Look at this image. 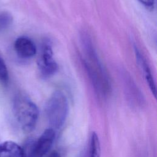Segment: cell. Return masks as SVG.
Segmentation results:
<instances>
[{
	"label": "cell",
	"mask_w": 157,
	"mask_h": 157,
	"mask_svg": "<svg viewBox=\"0 0 157 157\" xmlns=\"http://www.w3.org/2000/svg\"><path fill=\"white\" fill-rule=\"evenodd\" d=\"M80 40L82 62L86 72L97 94L101 98H107L112 90L107 72L98 55L89 34L83 32Z\"/></svg>",
	"instance_id": "obj_1"
},
{
	"label": "cell",
	"mask_w": 157,
	"mask_h": 157,
	"mask_svg": "<svg viewBox=\"0 0 157 157\" xmlns=\"http://www.w3.org/2000/svg\"><path fill=\"white\" fill-rule=\"evenodd\" d=\"M12 109L20 128L26 132L32 131L36 126L39 115L36 105L28 96L20 94L14 98Z\"/></svg>",
	"instance_id": "obj_2"
},
{
	"label": "cell",
	"mask_w": 157,
	"mask_h": 157,
	"mask_svg": "<svg viewBox=\"0 0 157 157\" xmlns=\"http://www.w3.org/2000/svg\"><path fill=\"white\" fill-rule=\"evenodd\" d=\"M45 112L52 128L58 129L63 125L67 115L68 102L62 91L58 90L53 93L45 104Z\"/></svg>",
	"instance_id": "obj_3"
},
{
	"label": "cell",
	"mask_w": 157,
	"mask_h": 157,
	"mask_svg": "<svg viewBox=\"0 0 157 157\" xmlns=\"http://www.w3.org/2000/svg\"><path fill=\"white\" fill-rule=\"evenodd\" d=\"M55 137L54 130L48 128L43 132L37 140H29L23 147L25 157L45 156L53 144Z\"/></svg>",
	"instance_id": "obj_4"
},
{
	"label": "cell",
	"mask_w": 157,
	"mask_h": 157,
	"mask_svg": "<svg viewBox=\"0 0 157 157\" xmlns=\"http://www.w3.org/2000/svg\"><path fill=\"white\" fill-rule=\"evenodd\" d=\"M37 67L40 76L44 78L52 77L58 71V66L53 58L52 44L48 39L44 40L41 45Z\"/></svg>",
	"instance_id": "obj_5"
},
{
	"label": "cell",
	"mask_w": 157,
	"mask_h": 157,
	"mask_svg": "<svg viewBox=\"0 0 157 157\" xmlns=\"http://www.w3.org/2000/svg\"><path fill=\"white\" fill-rule=\"evenodd\" d=\"M14 48L17 54L24 59L33 57L37 52V48L34 42L26 36L19 37L15 40Z\"/></svg>",
	"instance_id": "obj_6"
},
{
	"label": "cell",
	"mask_w": 157,
	"mask_h": 157,
	"mask_svg": "<svg viewBox=\"0 0 157 157\" xmlns=\"http://www.w3.org/2000/svg\"><path fill=\"white\" fill-rule=\"evenodd\" d=\"M134 52L137 65L141 70L152 94L155 97H156V84L149 65L145 58L142 55L140 51L136 45L134 46Z\"/></svg>",
	"instance_id": "obj_7"
},
{
	"label": "cell",
	"mask_w": 157,
	"mask_h": 157,
	"mask_svg": "<svg viewBox=\"0 0 157 157\" xmlns=\"http://www.w3.org/2000/svg\"><path fill=\"white\" fill-rule=\"evenodd\" d=\"M0 157H25L23 147L11 140L0 144Z\"/></svg>",
	"instance_id": "obj_8"
},
{
	"label": "cell",
	"mask_w": 157,
	"mask_h": 157,
	"mask_svg": "<svg viewBox=\"0 0 157 157\" xmlns=\"http://www.w3.org/2000/svg\"><path fill=\"white\" fill-rule=\"evenodd\" d=\"M85 157H101L100 142L95 132H93L90 137L89 146Z\"/></svg>",
	"instance_id": "obj_9"
},
{
	"label": "cell",
	"mask_w": 157,
	"mask_h": 157,
	"mask_svg": "<svg viewBox=\"0 0 157 157\" xmlns=\"http://www.w3.org/2000/svg\"><path fill=\"white\" fill-rule=\"evenodd\" d=\"M13 17L8 12L0 13V30L7 28L12 23Z\"/></svg>",
	"instance_id": "obj_10"
},
{
	"label": "cell",
	"mask_w": 157,
	"mask_h": 157,
	"mask_svg": "<svg viewBox=\"0 0 157 157\" xmlns=\"http://www.w3.org/2000/svg\"><path fill=\"white\" fill-rule=\"evenodd\" d=\"M9 80V73L5 63L0 56V82L6 83Z\"/></svg>",
	"instance_id": "obj_11"
},
{
	"label": "cell",
	"mask_w": 157,
	"mask_h": 157,
	"mask_svg": "<svg viewBox=\"0 0 157 157\" xmlns=\"http://www.w3.org/2000/svg\"><path fill=\"white\" fill-rule=\"evenodd\" d=\"M45 156L46 157H63V153L60 150H54Z\"/></svg>",
	"instance_id": "obj_12"
},
{
	"label": "cell",
	"mask_w": 157,
	"mask_h": 157,
	"mask_svg": "<svg viewBox=\"0 0 157 157\" xmlns=\"http://www.w3.org/2000/svg\"><path fill=\"white\" fill-rule=\"evenodd\" d=\"M142 4L148 9H153L155 4L154 0H138Z\"/></svg>",
	"instance_id": "obj_13"
}]
</instances>
